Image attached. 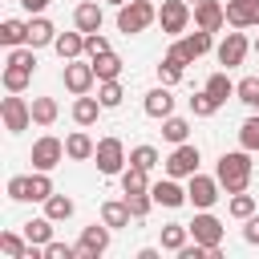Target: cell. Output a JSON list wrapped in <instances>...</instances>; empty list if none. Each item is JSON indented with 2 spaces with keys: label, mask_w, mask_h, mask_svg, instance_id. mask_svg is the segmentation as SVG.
<instances>
[{
  "label": "cell",
  "mask_w": 259,
  "mask_h": 259,
  "mask_svg": "<svg viewBox=\"0 0 259 259\" xmlns=\"http://www.w3.org/2000/svg\"><path fill=\"white\" fill-rule=\"evenodd\" d=\"M0 81H4V89H8V93H24V89H28V81H32V69H20V65H4Z\"/></svg>",
  "instance_id": "cell-34"
},
{
  "label": "cell",
  "mask_w": 259,
  "mask_h": 259,
  "mask_svg": "<svg viewBox=\"0 0 259 259\" xmlns=\"http://www.w3.org/2000/svg\"><path fill=\"white\" fill-rule=\"evenodd\" d=\"M53 49H57L61 61H77V57H85V32H81V28H73V32H57Z\"/></svg>",
  "instance_id": "cell-19"
},
{
  "label": "cell",
  "mask_w": 259,
  "mask_h": 259,
  "mask_svg": "<svg viewBox=\"0 0 259 259\" xmlns=\"http://www.w3.org/2000/svg\"><path fill=\"white\" fill-rule=\"evenodd\" d=\"M194 28H206V32L227 28V4L223 0H198L194 4Z\"/></svg>",
  "instance_id": "cell-15"
},
{
  "label": "cell",
  "mask_w": 259,
  "mask_h": 259,
  "mask_svg": "<svg viewBox=\"0 0 259 259\" xmlns=\"http://www.w3.org/2000/svg\"><path fill=\"white\" fill-rule=\"evenodd\" d=\"M235 101H243V105H259V77H243V81H235Z\"/></svg>",
  "instance_id": "cell-39"
},
{
  "label": "cell",
  "mask_w": 259,
  "mask_h": 259,
  "mask_svg": "<svg viewBox=\"0 0 259 259\" xmlns=\"http://www.w3.org/2000/svg\"><path fill=\"white\" fill-rule=\"evenodd\" d=\"M49 194H57L53 170H32V174H28V202H45Z\"/></svg>",
  "instance_id": "cell-29"
},
{
  "label": "cell",
  "mask_w": 259,
  "mask_h": 259,
  "mask_svg": "<svg viewBox=\"0 0 259 259\" xmlns=\"http://www.w3.org/2000/svg\"><path fill=\"white\" fill-rule=\"evenodd\" d=\"M97 101H101L105 109H117V105L125 101V89H121V81H97Z\"/></svg>",
  "instance_id": "cell-36"
},
{
  "label": "cell",
  "mask_w": 259,
  "mask_h": 259,
  "mask_svg": "<svg viewBox=\"0 0 259 259\" xmlns=\"http://www.w3.org/2000/svg\"><path fill=\"white\" fill-rule=\"evenodd\" d=\"M154 20H158V8H154V0H125V4L117 8V32H125V36H138V32H146Z\"/></svg>",
  "instance_id": "cell-3"
},
{
  "label": "cell",
  "mask_w": 259,
  "mask_h": 259,
  "mask_svg": "<svg viewBox=\"0 0 259 259\" xmlns=\"http://www.w3.org/2000/svg\"><path fill=\"white\" fill-rule=\"evenodd\" d=\"M210 45H214V32H206V28H194V32H182V36H174L170 53H178L186 65H194L198 57H206V53H210Z\"/></svg>",
  "instance_id": "cell-9"
},
{
  "label": "cell",
  "mask_w": 259,
  "mask_h": 259,
  "mask_svg": "<svg viewBox=\"0 0 259 259\" xmlns=\"http://www.w3.org/2000/svg\"><path fill=\"white\" fill-rule=\"evenodd\" d=\"M162 162V154L154 150V146H134L130 150V166H142V170H154Z\"/></svg>",
  "instance_id": "cell-42"
},
{
  "label": "cell",
  "mask_w": 259,
  "mask_h": 259,
  "mask_svg": "<svg viewBox=\"0 0 259 259\" xmlns=\"http://www.w3.org/2000/svg\"><path fill=\"white\" fill-rule=\"evenodd\" d=\"M32 170H57L69 154H65V142L61 138H53V134H45V138H36L32 142Z\"/></svg>",
  "instance_id": "cell-12"
},
{
  "label": "cell",
  "mask_w": 259,
  "mask_h": 259,
  "mask_svg": "<svg viewBox=\"0 0 259 259\" xmlns=\"http://www.w3.org/2000/svg\"><path fill=\"white\" fill-rule=\"evenodd\" d=\"M227 210H231V219H251L255 214V198L247 194V190H239V194H231V202H227Z\"/></svg>",
  "instance_id": "cell-38"
},
{
  "label": "cell",
  "mask_w": 259,
  "mask_h": 259,
  "mask_svg": "<svg viewBox=\"0 0 259 259\" xmlns=\"http://www.w3.org/2000/svg\"><path fill=\"white\" fill-rule=\"evenodd\" d=\"M182 77H186V61H182L178 53L166 49V57L158 61V81H162V85H178Z\"/></svg>",
  "instance_id": "cell-25"
},
{
  "label": "cell",
  "mask_w": 259,
  "mask_h": 259,
  "mask_svg": "<svg viewBox=\"0 0 259 259\" xmlns=\"http://www.w3.org/2000/svg\"><path fill=\"white\" fill-rule=\"evenodd\" d=\"M40 206H45V214H49L53 223H65V219H73V210H77V202H73L69 194H49Z\"/></svg>",
  "instance_id": "cell-31"
},
{
  "label": "cell",
  "mask_w": 259,
  "mask_h": 259,
  "mask_svg": "<svg viewBox=\"0 0 259 259\" xmlns=\"http://www.w3.org/2000/svg\"><path fill=\"white\" fill-rule=\"evenodd\" d=\"M24 239H28L32 247H45V243L53 239V219H49V214H40V219H28V223H24Z\"/></svg>",
  "instance_id": "cell-33"
},
{
  "label": "cell",
  "mask_w": 259,
  "mask_h": 259,
  "mask_svg": "<svg viewBox=\"0 0 259 259\" xmlns=\"http://www.w3.org/2000/svg\"><path fill=\"white\" fill-rule=\"evenodd\" d=\"M16 4H20V8L28 12V16H40V12H45V8L53 4V0H16Z\"/></svg>",
  "instance_id": "cell-48"
},
{
  "label": "cell",
  "mask_w": 259,
  "mask_h": 259,
  "mask_svg": "<svg viewBox=\"0 0 259 259\" xmlns=\"http://www.w3.org/2000/svg\"><path fill=\"white\" fill-rule=\"evenodd\" d=\"M57 40V24L40 12V16H28V45L32 49H45V45H53Z\"/></svg>",
  "instance_id": "cell-21"
},
{
  "label": "cell",
  "mask_w": 259,
  "mask_h": 259,
  "mask_svg": "<svg viewBox=\"0 0 259 259\" xmlns=\"http://www.w3.org/2000/svg\"><path fill=\"white\" fill-rule=\"evenodd\" d=\"M239 146H243V150H251V154L259 150V109L239 125Z\"/></svg>",
  "instance_id": "cell-37"
},
{
  "label": "cell",
  "mask_w": 259,
  "mask_h": 259,
  "mask_svg": "<svg viewBox=\"0 0 259 259\" xmlns=\"http://www.w3.org/2000/svg\"><path fill=\"white\" fill-rule=\"evenodd\" d=\"M158 255H162V243H158V247H142V251H138V259H158Z\"/></svg>",
  "instance_id": "cell-49"
},
{
  "label": "cell",
  "mask_w": 259,
  "mask_h": 259,
  "mask_svg": "<svg viewBox=\"0 0 259 259\" xmlns=\"http://www.w3.org/2000/svg\"><path fill=\"white\" fill-rule=\"evenodd\" d=\"M45 259H77V243L69 247V243H57V239H49V243H45Z\"/></svg>",
  "instance_id": "cell-46"
},
{
  "label": "cell",
  "mask_w": 259,
  "mask_h": 259,
  "mask_svg": "<svg viewBox=\"0 0 259 259\" xmlns=\"http://www.w3.org/2000/svg\"><path fill=\"white\" fill-rule=\"evenodd\" d=\"M109 53V36L105 32H85V57H101Z\"/></svg>",
  "instance_id": "cell-45"
},
{
  "label": "cell",
  "mask_w": 259,
  "mask_h": 259,
  "mask_svg": "<svg viewBox=\"0 0 259 259\" xmlns=\"http://www.w3.org/2000/svg\"><path fill=\"white\" fill-rule=\"evenodd\" d=\"M93 150H97V142L85 134V125H81V130H73V134L65 138V154H69V162H89V158H93Z\"/></svg>",
  "instance_id": "cell-20"
},
{
  "label": "cell",
  "mask_w": 259,
  "mask_h": 259,
  "mask_svg": "<svg viewBox=\"0 0 259 259\" xmlns=\"http://www.w3.org/2000/svg\"><path fill=\"white\" fill-rule=\"evenodd\" d=\"M231 28H259V0H227Z\"/></svg>",
  "instance_id": "cell-16"
},
{
  "label": "cell",
  "mask_w": 259,
  "mask_h": 259,
  "mask_svg": "<svg viewBox=\"0 0 259 259\" xmlns=\"http://www.w3.org/2000/svg\"><path fill=\"white\" fill-rule=\"evenodd\" d=\"M130 219H134V214H130V202H125V198H105V202H101V223H105V227L121 231V227H130Z\"/></svg>",
  "instance_id": "cell-23"
},
{
  "label": "cell",
  "mask_w": 259,
  "mask_h": 259,
  "mask_svg": "<svg viewBox=\"0 0 259 259\" xmlns=\"http://www.w3.org/2000/svg\"><path fill=\"white\" fill-rule=\"evenodd\" d=\"M190 20H194V4H190V0H162V8H158V24H162L166 36H182Z\"/></svg>",
  "instance_id": "cell-6"
},
{
  "label": "cell",
  "mask_w": 259,
  "mask_h": 259,
  "mask_svg": "<svg viewBox=\"0 0 259 259\" xmlns=\"http://www.w3.org/2000/svg\"><path fill=\"white\" fill-rule=\"evenodd\" d=\"M142 109H146V117H154V121L170 117V113H174V93H170V85L150 89V93H146V101H142Z\"/></svg>",
  "instance_id": "cell-18"
},
{
  "label": "cell",
  "mask_w": 259,
  "mask_h": 259,
  "mask_svg": "<svg viewBox=\"0 0 259 259\" xmlns=\"http://www.w3.org/2000/svg\"><path fill=\"white\" fill-rule=\"evenodd\" d=\"M198 162H202L198 146H194V142H182V146H174V150L162 158V170H166L170 178H190V174H198Z\"/></svg>",
  "instance_id": "cell-5"
},
{
  "label": "cell",
  "mask_w": 259,
  "mask_h": 259,
  "mask_svg": "<svg viewBox=\"0 0 259 259\" xmlns=\"http://www.w3.org/2000/svg\"><path fill=\"white\" fill-rule=\"evenodd\" d=\"M125 202H130V214H134V219H146V214L158 206L150 190H146V194H125Z\"/></svg>",
  "instance_id": "cell-43"
},
{
  "label": "cell",
  "mask_w": 259,
  "mask_h": 259,
  "mask_svg": "<svg viewBox=\"0 0 259 259\" xmlns=\"http://www.w3.org/2000/svg\"><path fill=\"white\" fill-rule=\"evenodd\" d=\"M4 65H20V69H32L36 73V49L32 45H16V49H8V61Z\"/></svg>",
  "instance_id": "cell-40"
},
{
  "label": "cell",
  "mask_w": 259,
  "mask_h": 259,
  "mask_svg": "<svg viewBox=\"0 0 259 259\" xmlns=\"http://www.w3.org/2000/svg\"><path fill=\"white\" fill-rule=\"evenodd\" d=\"M162 138L170 142V146H182V142H190V121L186 117H162Z\"/></svg>",
  "instance_id": "cell-32"
},
{
  "label": "cell",
  "mask_w": 259,
  "mask_h": 259,
  "mask_svg": "<svg viewBox=\"0 0 259 259\" xmlns=\"http://www.w3.org/2000/svg\"><path fill=\"white\" fill-rule=\"evenodd\" d=\"M121 194H146L154 182H150V170H142V166H125L121 174Z\"/></svg>",
  "instance_id": "cell-26"
},
{
  "label": "cell",
  "mask_w": 259,
  "mask_h": 259,
  "mask_svg": "<svg viewBox=\"0 0 259 259\" xmlns=\"http://www.w3.org/2000/svg\"><path fill=\"white\" fill-rule=\"evenodd\" d=\"M255 109H259V105H255Z\"/></svg>",
  "instance_id": "cell-53"
},
{
  "label": "cell",
  "mask_w": 259,
  "mask_h": 259,
  "mask_svg": "<svg viewBox=\"0 0 259 259\" xmlns=\"http://www.w3.org/2000/svg\"><path fill=\"white\" fill-rule=\"evenodd\" d=\"M4 190H8V198H12V202H28V174H12Z\"/></svg>",
  "instance_id": "cell-44"
},
{
  "label": "cell",
  "mask_w": 259,
  "mask_h": 259,
  "mask_svg": "<svg viewBox=\"0 0 259 259\" xmlns=\"http://www.w3.org/2000/svg\"><path fill=\"white\" fill-rule=\"evenodd\" d=\"M251 174H255V166H251V150H227L223 158H219V166H214V178H219V186L227 190V194H239V190H247L251 186Z\"/></svg>",
  "instance_id": "cell-1"
},
{
  "label": "cell",
  "mask_w": 259,
  "mask_h": 259,
  "mask_svg": "<svg viewBox=\"0 0 259 259\" xmlns=\"http://www.w3.org/2000/svg\"><path fill=\"white\" fill-rule=\"evenodd\" d=\"M219 194H223L219 178H210V174H190L186 178V198H190L194 210H210L219 202Z\"/></svg>",
  "instance_id": "cell-10"
},
{
  "label": "cell",
  "mask_w": 259,
  "mask_h": 259,
  "mask_svg": "<svg viewBox=\"0 0 259 259\" xmlns=\"http://www.w3.org/2000/svg\"><path fill=\"white\" fill-rule=\"evenodd\" d=\"M61 81H65V89L73 93V97H81V93H89L93 85H97V73H93V61H65V69H61Z\"/></svg>",
  "instance_id": "cell-11"
},
{
  "label": "cell",
  "mask_w": 259,
  "mask_h": 259,
  "mask_svg": "<svg viewBox=\"0 0 259 259\" xmlns=\"http://www.w3.org/2000/svg\"><path fill=\"white\" fill-rule=\"evenodd\" d=\"M251 49H255V57H259V36H255V40H251Z\"/></svg>",
  "instance_id": "cell-50"
},
{
  "label": "cell",
  "mask_w": 259,
  "mask_h": 259,
  "mask_svg": "<svg viewBox=\"0 0 259 259\" xmlns=\"http://www.w3.org/2000/svg\"><path fill=\"white\" fill-rule=\"evenodd\" d=\"M158 243H162V251L178 255V251H182V247L190 243V227H186V223H166V227H162V239H158Z\"/></svg>",
  "instance_id": "cell-27"
},
{
  "label": "cell",
  "mask_w": 259,
  "mask_h": 259,
  "mask_svg": "<svg viewBox=\"0 0 259 259\" xmlns=\"http://www.w3.org/2000/svg\"><path fill=\"white\" fill-rule=\"evenodd\" d=\"M57 117H61L57 97H32V121H36V125H53Z\"/></svg>",
  "instance_id": "cell-35"
},
{
  "label": "cell",
  "mask_w": 259,
  "mask_h": 259,
  "mask_svg": "<svg viewBox=\"0 0 259 259\" xmlns=\"http://www.w3.org/2000/svg\"><path fill=\"white\" fill-rule=\"evenodd\" d=\"M243 243H247V247H259V214L243 219Z\"/></svg>",
  "instance_id": "cell-47"
},
{
  "label": "cell",
  "mask_w": 259,
  "mask_h": 259,
  "mask_svg": "<svg viewBox=\"0 0 259 259\" xmlns=\"http://www.w3.org/2000/svg\"><path fill=\"white\" fill-rule=\"evenodd\" d=\"M101 109H105V105H101L97 97H89V93L73 97V121H77V125H85V130H89V125H97Z\"/></svg>",
  "instance_id": "cell-22"
},
{
  "label": "cell",
  "mask_w": 259,
  "mask_h": 259,
  "mask_svg": "<svg viewBox=\"0 0 259 259\" xmlns=\"http://www.w3.org/2000/svg\"><path fill=\"white\" fill-rule=\"evenodd\" d=\"M190 4H198V0H190Z\"/></svg>",
  "instance_id": "cell-52"
},
{
  "label": "cell",
  "mask_w": 259,
  "mask_h": 259,
  "mask_svg": "<svg viewBox=\"0 0 259 259\" xmlns=\"http://www.w3.org/2000/svg\"><path fill=\"white\" fill-rule=\"evenodd\" d=\"M93 162H97V170L105 174V178H117L125 166H130V154H125V146H121V138H101L97 142V150H93Z\"/></svg>",
  "instance_id": "cell-4"
},
{
  "label": "cell",
  "mask_w": 259,
  "mask_h": 259,
  "mask_svg": "<svg viewBox=\"0 0 259 259\" xmlns=\"http://www.w3.org/2000/svg\"><path fill=\"white\" fill-rule=\"evenodd\" d=\"M219 109H223V105H219V101H214V97H210V93H206V89H202V93H194V97H190V113H194V117H214V113H219Z\"/></svg>",
  "instance_id": "cell-41"
},
{
  "label": "cell",
  "mask_w": 259,
  "mask_h": 259,
  "mask_svg": "<svg viewBox=\"0 0 259 259\" xmlns=\"http://www.w3.org/2000/svg\"><path fill=\"white\" fill-rule=\"evenodd\" d=\"M93 61V73H97V81H117L121 77V57L109 49V53H101V57H89Z\"/></svg>",
  "instance_id": "cell-30"
},
{
  "label": "cell",
  "mask_w": 259,
  "mask_h": 259,
  "mask_svg": "<svg viewBox=\"0 0 259 259\" xmlns=\"http://www.w3.org/2000/svg\"><path fill=\"white\" fill-rule=\"evenodd\" d=\"M0 121H4L8 134H24L32 125V101H24L20 93H8L0 101Z\"/></svg>",
  "instance_id": "cell-8"
},
{
  "label": "cell",
  "mask_w": 259,
  "mask_h": 259,
  "mask_svg": "<svg viewBox=\"0 0 259 259\" xmlns=\"http://www.w3.org/2000/svg\"><path fill=\"white\" fill-rule=\"evenodd\" d=\"M109 235H113V227H105V223L81 227V239H77V259H101V255L109 251Z\"/></svg>",
  "instance_id": "cell-13"
},
{
  "label": "cell",
  "mask_w": 259,
  "mask_h": 259,
  "mask_svg": "<svg viewBox=\"0 0 259 259\" xmlns=\"http://www.w3.org/2000/svg\"><path fill=\"white\" fill-rule=\"evenodd\" d=\"M186 227H190V239H194V243H202V247L210 251V259H223V235H227V227H223V219H219V214L198 210V214H194V223H186Z\"/></svg>",
  "instance_id": "cell-2"
},
{
  "label": "cell",
  "mask_w": 259,
  "mask_h": 259,
  "mask_svg": "<svg viewBox=\"0 0 259 259\" xmlns=\"http://www.w3.org/2000/svg\"><path fill=\"white\" fill-rule=\"evenodd\" d=\"M202 89H206V93H210V97H214V101H219V105H227V101H231V97H235V81H231V77H227V69H219V73H210V77H206V85H202Z\"/></svg>",
  "instance_id": "cell-28"
},
{
  "label": "cell",
  "mask_w": 259,
  "mask_h": 259,
  "mask_svg": "<svg viewBox=\"0 0 259 259\" xmlns=\"http://www.w3.org/2000/svg\"><path fill=\"white\" fill-rule=\"evenodd\" d=\"M101 24H105V12H101L97 0H81V4L73 8V28H81V32H101Z\"/></svg>",
  "instance_id": "cell-17"
},
{
  "label": "cell",
  "mask_w": 259,
  "mask_h": 259,
  "mask_svg": "<svg viewBox=\"0 0 259 259\" xmlns=\"http://www.w3.org/2000/svg\"><path fill=\"white\" fill-rule=\"evenodd\" d=\"M105 4H113V8H121V4H125V0H105Z\"/></svg>",
  "instance_id": "cell-51"
},
{
  "label": "cell",
  "mask_w": 259,
  "mask_h": 259,
  "mask_svg": "<svg viewBox=\"0 0 259 259\" xmlns=\"http://www.w3.org/2000/svg\"><path fill=\"white\" fill-rule=\"evenodd\" d=\"M0 45H4V49L28 45V20H20V16H8V20H0Z\"/></svg>",
  "instance_id": "cell-24"
},
{
  "label": "cell",
  "mask_w": 259,
  "mask_h": 259,
  "mask_svg": "<svg viewBox=\"0 0 259 259\" xmlns=\"http://www.w3.org/2000/svg\"><path fill=\"white\" fill-rule=\"evenodd\" d=\"M150 194H154V202L158 206H166V210H178V206H186L190 198H186V186H178V178H158L154 186H150Z\"/></svg>",
  "instance_id": "cell-14"
},
{
  "label": "cell",
  "mask_w": 259,
  "mask_h": 259,
  "mask_svg": "<svg viewBox=\"0 0 259 259\" xmlns=\"http://www.w3.org/2000/svg\"><path fill=\"white\" fill-rule=\"evenodd\" d=\"M247 53H251V40H247V32L243 28H235V32H227L219 45H214V57H219V65L231 73V69H239L243 61H247Z\"/></svg>",
  "instance_id": "cell-7"
}]
</instances>
